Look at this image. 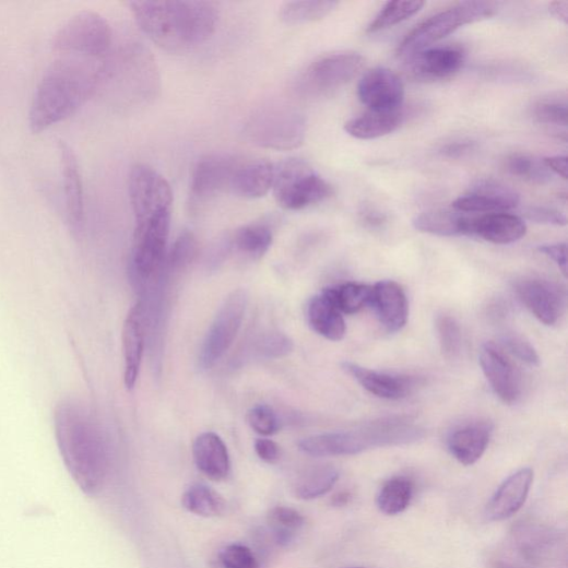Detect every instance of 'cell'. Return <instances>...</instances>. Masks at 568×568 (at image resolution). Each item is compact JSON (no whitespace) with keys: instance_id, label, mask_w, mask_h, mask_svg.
<instances>
[{"instance_id":"7402d4cb","label":"cell","mask_w":568,"mask_h":568,"mask_svg":"<svg viewBox=\"0 0 568 568\" xmlns=\"http://www.w3.org/2000/svg\"><path fill=\"white\" fill-rule=\"evenodd\" d=\"M341 368L369 393L386 400L404 399L418 386L413 377L380 372L348 362Z\"/></svg>"},{"instance_id":"f546056e","label":"cell","mask_w":568,"mask_h":568,"mask_svg":"<svg viewBox=\"0 0 568 568\" xmlns=\"http://www.w3.org/2000/svg\"><path fill=\"white\" fill-rule=\"evenodd\" d=\"M403 121V114L369 111L345 122L344 130L351 137L360 140H372L394 132Z\"/></svg>"},{"instance_id":"52a82bcc","label":"cell","mask_w":568,"mask_h":568,"mask_svg":"<svg viewBox=\"0 0 568 568\" xmlns=\"http://www.w3.org/2000/svg\"><path fill=\"white\" fill-rule=\"evenodd\" d=\"M273 193L277 204L289 211H299L321 203L334 193L332 186L306 162L288 159L275 167Z\"/></svg>"},{"instance_id":"9f6ffc18","label":"cell","mask_w":568,"mask_h":568,"mask_svg":"<svg viewBox=\"0 0 568 568\" xmlns=\"http://www.w3.org/2000/svg\"><path fill=\"white\" fill-rule=\"evenodd\" d=\"M493 568H519L514 566L513 564H510L505 560H495L492 565Z\"/></svg>"},{"instance_id":"f35d334b","label":"cell","mask_w":568,"mask_h":568,"mask_svg":"<svg viewBox=\"0 0 568 568\" xmlns=\"http://www.w3.org/2000/svg\"><path fill=\"white\" fill-rule=\"evenodd\" d=\"M507 168L513 176L535 185H546L553 178L543 161L526 154L510 156Z\"/></svg>"},{"instance_id":"816d5d0a","label":"cell","mask_w":568,"mask_h":568,"mask_svg":"<svg viewBox=\"0 0 568 568\" xmlns=\"http://www.w3.org/2000/svg\"><path fill=\"white\" fill-rule=\"evenodd\" d=\"M257 455L267 463H274L280 457V450L275 442L268 439H259L255 443Z\"/></svg>"},{"instance_id":"f907efd6","label":"cell","mask_w":568,"mask_h":568,"mask_svg":"<svg viewBox=\"0 0 568 568\" xmlns=\"http://www.w3.org/2000/svg\"><path fill=\"white\" fill-rule=\"evenodd\" d=\"M362 223L370 229H381L388 222L382 211L371 205H364L360 211Z\"/></svg>"},{"instance_id":"5b68a950","label":"cell","mask_w":568,"mask_h":568,"mask_svg":"<svg viewBox=\"0 0 568 568\" xmlns=\"http://www.w3.org/2000/svg\"><path fill=\"white\" fill-rule=\"evenodd\" d=\"M307 133L304 115L291 107H265L245 123L244 134L252 145L272 151H294L303 146Z\"/></svg>"},{"instance_id":"e575fe53","label":"cell","mask_w":568,"mask_h":568,"mask_svg":"<svg viewBox=\"0 0 568 568\" xmlns=\"http://www.w3.org/2000/svg\"><path fill=\"white\" fill-rule=\"evenodd\" d=\"M273 241L271 229L263 224H252L238 229L230 239L232 248L252 258H262Z\"/></svg>"},{"instance_id":"681fc988","label":"cell","mask_w":568,"mask_h":568,"mask_svg":"<svg viewBox=\"0 0 568 568\" xmlns=\"http://www.w3.org/2000/svg\"><path fill=\"white\" fill-rule=\"evenodd\" d=\"M539 251L549 258L561 271L567 273L566 244H553L539 247Z\"/></svg>"},{"instance_id":"277c9868","label":"cell","mask_w":568,"mask_h":568,"mask_svg":"<svg viewBox=\"0 0 568 568\" xmlns=\"http://www.w3.org/2000/svg\"><path fill=\"white\" fill-rule=\"evenodd\" d=\"M424 430L407 416H390L372 421L360 429L312 436L299 443L311 457H345L387 447L407 446L421 441Z\"/></svg>"},{"instance_id":"ee69618b","label":"cell","mask_w":568,"mask_h":568,"mask_svg":"<svg viewBox=\"0 0 568 568\" xmlns=\"http://www.w3.org/2000/svg\"><path fill=\"white\" fill-rule=\"evenodd\" d=\"M250 428L260 436L269 437L280 430V422L273 410L267 405H257L247 414Z\"/></svg>"},{"instance_id":"484cf974","label":"cell","mask_w":568,"mask_h":568,"mask_svg":"<svg viewBox=\"0 0 568 568\" xmlns=\"http://www.w3.org/2000/svg\"><path fill=\"white\" fill-rule=\"evenodd\" d=\"M192 454L198 470L208 478L221 482L228 477L232 469L229 452L216 434L200 435L193 443Z\"/></svg>"},{"instance_id":"7dc6e473","label":"cell","mask_w":568,"mask_h":568,"mask_svg":"<svg viewBox=\"0 0 568 568\" xmlns=\"http://www.w3.org/2000/svg\"><path fill=\"white\" fill-rule=\"evenodd\" d=\"M524 216L536 224L566 226L567 220L560 211L547 206H530L524 211Z\"/></svg>"},{"instance_id":"44dd1931","label":"cell","mask_w":568,"mask_h":568,"mask_svg":"<svg viewBox=\"0 0 568 568\" xmlns=\"http://www.w3.org/2000/svg\"><path fill=\"white\" fill-rule=\"evenodd\" d=\"M411 73L423 81L446 80L462 68L464 51L458 47L425 48L409 57Z\"/></svg>"},{"instance_id":"d590c367","label":"cell","mask_w":568,"mask_h":568,"mask_svg":"<svg viewBox=\"0 0 568 568\" xmlns=\"http://www.w3.org/2000/svg\"><path fill=\"white\" fill-rule=\"evenodd\" d=\"M339 471L332 465H319L308 470L296 484V495L301 500H315L329 493L339 480Z\"/></svg>"},{"instance_id":"4dcf8cb0","label":"cell","mask_w":568,"mask_h":568,"mask_svg":"<svg viewBox=\"0 0 568 568\" xmlns=\"http://www.w3.org/2000/svg\"><path fill=\"white\" fill-rule=\"evenodd\" d=\"M184 508L198 517L216 518L225 514L227 504L215 489L201 483L191 485L182 496Z\"/></svg>"},{"instance_id":"8fae6325","label":"cell","mask_w":568,"mask_h":568,"mask_svg":"<svg viewBox=\"0 0 568 568\" xmlns=\"http://www.w3.org/2000/svg\"><path fill=\"white\" fill-rule=\"evenodd\" d=\"M248 297L244 291L228 296L213 320L200 352V366L211 369L233 345L245 319Z\"/></svg>"},{"instance_id":"2e32d148","label":"cell","mask_w":568,"mask_h":568,"mask_svg":"<svg viewBox=\"0 0 568 568\" xmlns=\"http://www.w3.org/2000/svg\"><path fill=\"white\" fill-rule=\"evenodd\" d=\"M482 371L494 393L507 404H514L522 394L521 376L499 346L485 343L480 353Z\"/></svg>"},{"instance_id":"3957f363","label":"cell","mask_w":568,"mask_h":568,"mask_svg":"<svg viewBox=\"0 0 568 568\" xmlns=\"http://www.w3.org/2000/svg\"><path fill=\"white\" fill-rule=\"evenodd\" d=\"M132 16L161 48L190 51L216 33L221 11L213 2H131Z\"/></svg>"},{"instance_id":"7a4b0ae2","label":"cell","mask_w":568,"mask_h":568,"mask_svg":"<svg viewBox=\"0 0 568 568\" xmlns=\"http://www.w3.org/2000/svg\"><path fill=\"white\" fill-rule=\"evenodd\" d=\"M106 73L104 59L62 55L47 69L29 110V127L40 133L74 115Z\"/></svg>"},{"instance_id":"9a60e30c","label":"cell","mask_w":568,"mask_h":568,"mask_svg":"<svg viewBox=\"0 0 568 568\" xmlns=\"http://www.w3.org/2000/svg\"><path fill=\"white\" fill-rule=\"evenodd\" d=\"M404 85L392 70L377 67L368 71L358 86L360 102L370 111H398L404 102Z\"/></svg>"},{"instance_id":"7c38bea8","label":"cell","mask_w":568,"mask_h":568,"mask_svg":"<svg viewBox=\"0 0 568 568\" xmlns=\"http://www.w3.org/2000/svg\"><path fill=\"white\" fill-rule=\"evenodd\" d=\"M517 552L530 564L551 566L565 556V536L557 529L532 520L518 522L511 532Z\"/></svg>"},{"instance_id":"bcb514c9","label":"cell","mask_w":568,"mask_h":568,"mask_svg":"<svg viewBox=\"0 0 568 568\" xmlns=\"http://www.w3.org/2000/svg\"><path fill=\"white\" fill-rule=\"evenodd\" d=\"M506 347L524 364L535 367L540 365V357L536 350L523 336L517 333H506L502 336Z\"/></svg>"},{"instance_id":"4fadbf2b","label":"cell","mask_w":568,"mask_h":568,"mask_svg":"<svg viewBox=\"0 0 568 568\" xmlns=\"http://www.w3.org/2000/svg\"><path fill=\"white\" fill-rule=\"evenodd\" d=\"M513 288L521 303L543 324L554 326L563 316L566 296L556 283L524 277L516 281Z\"/></svg>"},{"instance_id":"f5cc1de1","label":"cell","mask_w":568,"mask_h":568,"mask_svg":"<svg viewBox=\"0 0 568 568\" xmlns=\"http://www.w3.org/2000/svg\"><path fill=\"white\" fill-rule=\"evenodd\" d=\"M546 167L552 174H556L564 180L567 179V157L566 156H553L543 159Z\"/></svg>"},{"instance_id":"f6af8a7d","label":"cell","mask_w":568,"mask_h":568,"mask_svg":"<svg viewBox=\"0 0 568 568\" xmlns=\"http://www.w3.org/2000/svg\"><path fill=\"white\" fill-rule=\"evenodd\" d=\"M220 557L225 568H259L256 556L245 545H229L222 551Z\"/></svg>"},{"instance_id":"d6a6232c","label":"cell","mask_w":568,"mask_h":568,"mask_svg":"<svg viewBox=\"0 0 568 568\" xmlns=\"http://www.w3.org/2000/svg\"><path fill=\"white\" fill-rule=\"evenodd\" d=\"M414 496V484L405 476H395L381 487L377 505L386 516L403 513L411 505Z\"/></svg>"},{"instance_id":"ffe728a7","label":"cell","mask_w":568,"mask_h":568,"mask_svg":"<svg viewBox=\"0 0 568 568\" xmlns=\"http://www.w3.org/2000/svg\"><path fill=\"white\" fill-rule=\"evenodd\" d=\"M533 480L534 472L530 468L510 475L492 496L486 509L487 518L500 522L516 516L528 500Z\"/></svg>"},{"instance_id":"cb8c5ba5","label":"cell","mask_w":568,"mask_h":568,"mask_svg":"<svg viewBox=\"0 0 568 568\" xmlns=\"http://www.w3.org/2000/svg\"><path fill=\"white\" fill-rule=\"evenodd\" d=\"M493 434L488 421L471 422L454 430L448 439L452 457L463 465L475 464L485 453Z\"/></svg>"},{"instance_id":"e0dca14e","label":"cell","mask_w":568,"mask_h":568,"mask_svg":"<svg viewBox=\"0 0 568 568\" xmlns=\"http://www.w3.org/2000/svg\"><path fill=\"white\" fill-rule=\"evenodd\" d=\"M519 193L494 180H480L453 202V208L463 213H495L517 208Z\"/></svg>"},{"instance_id":"ac0fdd59","label":"cell","mask_w":568,"mask_h":568,"mask_svg":"<svg viewBox=\"0 0 568 568\" xmlns=\"http://www.w3.org/2000/svg\"><path fill=\"white\" fill-rule=\"evenodd\" d=\"M57 150L63 179L67 222L71 229L80 232L84 225L85 205L79 161L73 149L64 140L57 141Z\"/></svg>"},{"instance_id":"9c48e42d","label":"cell","mask_w":568,"mask_h":568,"mask_svg":"<svg viewBox=\"0 0 568 568\" xmlns=\"http://www.w3.org/2000/svg\"><path fill=\"white\" fill-rule=\"evenodd\" d=\"M173 210H163L134 218L131 253L132 272L151 277L163 265L169 240Z\"/></svg>"},{"instance_id":"c3c4849f","label":"cell","mask_w":568,"mask_h":568,"mask_svg":"<svg viewBox=\"0 0 568 568\" xmlns=\"http://www.w3.org/2000/svg\"><path fill=\"white\" fill-rule=\"evenodd\" d=\"M476 142L471 140H459L450 142L440 150V154L449 159H461L476 152Z\"/></svg>"},{"instance_id":"4316f807","label":"cell","mask_w":568,"mask_h":568,"mask_svg":"<svg viewBox=\"0 0 568 568\" xmlns=\"http://www.w3.org/2000/svg\"><path fill=\"white\" fill-rule=\"evenodd\" d=\"M275 166L267 161L239 164L230 191L245 199H259L273 188Z\"/></svg>"},{"instance_id":"db71d44e","label":"cell","mask_w":568,"mask_h":568,"mask_svg":"<svg viewBox=\"0 0 568 568\" xmlns=\"http://www.w3.org/2000/svg\"><path fill=\"white\" fill-rule=\"evenodd\" d=\"M549 12L564 24L568 23V3L566 0H558V2L551 3Z\"/></svg>"},{"instance_id":"1f68e13d","label":"cell","mask_w":568,"mask_h":568,"mask_svg":"<svg viewBox=\"0 0 568 568\" xmlns=\"http://www.w3.org/2000/svg\"><path fill=\"white\" fill-rule=\"evenodd\" d=\"M322 294L341 313L354 315L371 305L374 288L368 284L348 282L327 288Z\"/></svg>"},{"instance_id":"8d00e7d4","label":"cell","mask_w":568,"mask_h":568,"mask_svg":"<svg viewBox=\"0 0 568 568\" xmlns=\"http://www.w3.org/2000/svg\"><path fill=\"white\" fill-rule=\"evenodd\" d=\"M268 524L280 545H289L305 525L304 517L295 509L275 507L268 513Z\"/></svg>"},{"instance_id":"83f0119b","label":"cell","mask_w":568,"mask_h":568,"mask_svg":"<svg viewBox=\"0 0 568 568\" xmlns=\"http://www.w3.org/2000/svg\"><path fill=\"white\" fill-rule=\"evenodd\" d=\"M472 217L455 210L437 209L419 213L413 227L423 234L439 237L470 236Z\"/></svg>"},{"instance_id":"74e56055","label":"cell","mask_w":568,"mask_h":568,"mask_svg":"<svg viewBox=\"0 0 568 568\" xmlns=\"http://www.w3.org/2000/svg\"><path fill=\"white\" fill-rule=\"evenodd\" d=\"M424 5V2H407V0L389 2L369 25L367 32L374 34L391 28L417 14Z\"/></svg>"},{"instance_id":"60d3db41","label":"cell","mask_w":568,"mask_h":568,"mask_svg":"<svg viewBox=\"0 0 568 568\" xmlns=\"http://www.w3.org/2000/svg\"><path fill=\"white\" fill-rule=\"evenodd\" d=\"M198 242L191 232H184L175 241L169 256L168 264L174 271L186 269L196 258Z\"/></svg>"},{"instance_id":"ba28073f","label":"cell","mask_w":568,"mask_h":568,"mask_svg":"<svg viewBox=\"0 0 568 568\" xmlns=\"http://www.w3.org/2000/svg\"><path fill=\"white\" fill-rule=\"evenodd\" d=\"M111 40V28L103 16L82 12L56 33L52 48L61 55L104 59L109 52Z\"/></svg>"},{"instance_id":"f1b7e54d","label":"cell","mask_w":568,"mask_h":568,"mask_svg":"<svg viewBox=\"0 0 568 568\" xmlns=\"http://www.w3.org/2000/svg\"><path fill=\"white\" fill-rule=\"evenodd\" d=\"M308 321L319 335L330 341H341L346 333L342 313L322 294L313 297L308 306Z\"/></svg>"},{"instance_id":"603a6c76","label":"cell","mask_w":568,"mask_h":568,"mask_svg":"<svg viewBox=\"0 0 568 568\" xmlns=\"http://www.w3.org/2000/svg\"><path fill=\"white\" fill-rule=\"evenodd\" d=\"M371 307L389 332L401 331L409 319V303L399 283L383 280L376 283Z\"/></svg>"},{"instance_id":"836d02e7","label":"cell","mask_w":568,"mask_h":568,"mask_svg":"<svg viewBox=\"0 0 568 568\" xmlns=\"http://www.w3.org/2000/svg\"><path fill=\"white\" fill-rule=\"evenodd\" d=\"M339 3L328 0H311V2H289L283 4L279 12L280 20L287 25L315 23L330 15Z\"/></svg>"},{"instance_id":"7bdbcfd3","label":"cell","mask_w":568,"mask_h":568,"mask_svg":"<svg viewBox=\"0 0 568 568\" xmlns=\"http://www.w3.org/2000/svg\"><path fill=\"white\" fill-rule=\"evenodd\" d=\"M294 350V342L287 335L271 332L262 335L257 342V351L267 359L286 357Z\"/></svg>"},{"instance_id":"8992f818","label":"cell","mask_w":568,"mask_h":568,"mask_svg":"<svg viewBox=\"0 0 568 568\" xmlns=\"http://www.w3.org/2000/svg\"><path fill=\"white\" fill-rule=\"evenodd\" d=\"M499 5L492 2H463L418 24L403 39L400 57H410L450 36L461 27L494 16Z\"/></svg>"},{"instance_id":"6da1fadb","label":"cell","mask_w":568,"mask_h":568,"mask_svg":"<svg viewBox=\"0 0 568 568\" xmlns=\"http://www.w3.org/2000/svg\"><path fill=\"white\" fill-rule=\"evenodd\" d=\"M54 430L71 478L85 494L98 495L110 472V452L96 417L82 401L66 398L55 406Z\"/></svg>"},{"instance_id":"ab89813d","label":"cell","mask_w":568,"mask_h":568,"mask_svg":"<svg viewBox=\"0 0 568 568\" xmlns=\"http://www.w3.org/2000/svg\"><path fill=\"white\" fill-rule=\"evenodd\" d=\"M437 330L441 351L448 360H457L462 351V330L451 316L442 315L437 319Z\"/></svg>"},{"instance_id":"6f0895ef","label":"cell","mask_w":568,"mask_h":568,"mask_svg":"<svg viewBox=\"0 0 568 568\" xmlns=\"http://www.w3.org/2000/svg\"><path fill=\"white\" fill-rule=\"evenodd\" d=\"M351 568H364V567H351Z\"/></svg>"},{"instance_id":"5bb4252c","label":"cell","mask_w":568,"mask_h":568,"mask_svg":"<svg viewBox=\"0 0 568 568\" xmlns=\"http://www.w3.org/2000/svg\"><path fill=\"white\" fill-rule=\"evenodd\" d=\"M237 159L225 155H211L201 159L192 174L190 197L192 204H203L230 191L234 175L239 166Z\"/></svg>"},{"instance_id":"30bf717a","label":"cell","mask_w":568,"mask_h":568,"mask_svg":"<svg viewBox=\"0 0 568 568\" xmlns=\"http://www.w3.org/2000/svg\"><path fill=\"white\" fill-rule=\"evenodd\" d=\"M365 58L353 51L321 56L305 71L299 90L308 95H326L348 84L360 73Z\"/></svg>"},{"instance_id":"d4e9b609","label":"cell","mask_w":568,"mask_h":568,"mask_svg":"<svg viewBox=\"0 0 568 568\" xmlns=\"http://www.w3.org/2000/svg\"><path fill=\"white\" fill-rule=\"evenodd\" d=\"M528 228L522 218L507 212L485 213L472 217L470 236L494 245H510L521 240Z\"/></svg>"},{"instance_id":"b9f144b4","label":"cell","mask_w":568,"mask_h":568,"mask_svg":"<svg viewBox=\"0 0 568 568\" xmlns=\"http://www.w3.org/2000/svg\"><path fill=\"white\" fill-rule=\"evenodd\" d=\"M533 118L545 125L567 126V105L560 99H543L532 107Z\"/></svg>"},{"instance_id":"11a10c76","label":"cell","mask_w":568,"mask_h":568,"mask_svg":"<svg viewBox=\"0 0 568 568\" xmlns=\"http://www.w3.org/2000/svg\"><path fill=\"white\" fill-rule=\"evenodd\" d=\"M352 499V495L348 492H340L333 496L332 505L334 507H345Z\"/></svg>"},{"instance_id":"d6986e66","label":"cell","mask_w":568,"mask_h":568,"mask_svg":"<svg viewBox=\"0 0 568 568\" xmlns=\"http://www.w3.org/2000/svg\"><path fill=\"white\" fill-rule=\"evenodd\" d=\"M145 307L137 303L128 312L122 328L123 382L127 390L137 383L142 357H144L146 338Z\"/></svg>"}]
</instances>
